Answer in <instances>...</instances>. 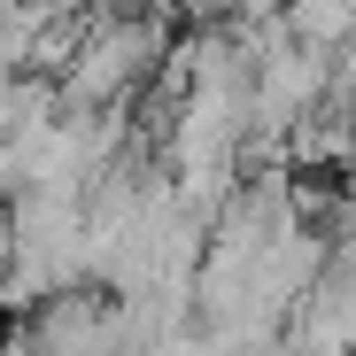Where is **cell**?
I'll return each mask as SVG.
<instances>
[{
	"mask_svg": "<svg viewBox=\"0 0 356 356\" xmlns=\"http://www.w3.org/2000/svg\"><path fill=\"white\" fill-rule=\"evenodd\" d=\"M170 47V16H124V8H93L86 39L70 54V70L54 78L63 108H116L132 101L155 70V54Z\"/></svg>",
	"mask_w": 356,
	"mask_h": 356,
	"instance_id": "cell-1",
	"label": "cell"
},
{
	"mask_svg": "<svg viewBox=\"0 0 356 356\" xmlns=\"http://www.w3.org/2000/svg\"><path fill=\"white\" fill-rule=\"evenodd\" d=\"M31 333V356H132L124 348V325H116V302L101 286H63L24 318Z\"/></svg>",
	"mask_w": 356,
	"mask_h": 356,
	"instance_id": "cell-2",
	"label": "cell"
},
{
	"mask_svg": "<svg viewBox=\"0 0 356 356\" xmlns=\"http://www.w3.org/2000/svg\"><path fill=\"white\" fill-rule=\"evenodd\" d=\"M170 16H194V31H202L217 16H232V0H170Z\"/></svg>",
	"mask_w": 356,
	"mask_h": 356,
	"instance_id": "cell-3",
	"label": "cell"
},
{
	"mask_svg": "<svg viewBox=\"0 0 356 356\" xmlns=\"http://www.w3.org/2000/svg\"><path fill=\"white\" fill-rule=\"evenodd\" d=\"M0 356H31V333L24 325H0Z\"/></svg>",
	"mask_w": 356,
	"mask_h": 356,
	"instance_id": "cell-4",
	"label": "cell"
}]
</instances>
